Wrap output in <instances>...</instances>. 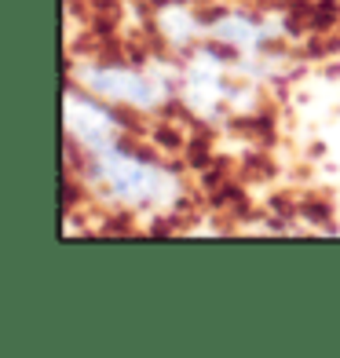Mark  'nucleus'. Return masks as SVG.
Returning <instances> with one entry per match:
<instances>
[]
</instances>
